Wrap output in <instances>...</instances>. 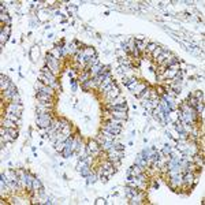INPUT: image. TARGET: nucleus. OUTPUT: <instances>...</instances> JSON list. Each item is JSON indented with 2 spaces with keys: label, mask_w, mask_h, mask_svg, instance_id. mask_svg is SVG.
<instances>
[{
  "label": "nucleus",
  "mask_w": 205,
  "mask_h": 205,
  "mask_svg": "<svg viewBox=\"0 0 205 205\" xmlns=\"http://www.w3.org/2000/svg\"><path fill=\"white\" fill-rule=\"evenodd\" d=\"M101 152V146L94 141V139H90L86 145V155L87 156H98Z\"/></svg>",
  "instance_id": "1"
},
{
  "label": "nucleus",
  "mask_w": 205,
  "mask_h": 205,
  "mask_svg": "<svg viewBox=\"0 0 205 205\" xmlns=\"http://www.w3.org/2000/svg\"><path fill=\"white\" fill-rule=\"evenodd\" d=\"M45 62H46V66H48V68L52 71V73H55V71L59 70V59H56L55 56H52L51 52H49V53H46Z\"/></svg>",
  "instance_id": "2"
},
{
  "label": "nucleus",
  "mask_w": 205,
  "mask_h": 205,
  "mask_svg": "<svg viewBox=\"0 0 205 205\" xmlns=\"http://www.w3.org/2000/svg\"><path fill=\"white\" fill-rule=\"evenodd\" d=\"M22 109H23L22 104L12 103V101H10V103H8V105H7V108H5V112H12V114H15V115H18V116H21Z\"/></svg>",
  "instance_id": "3"
},
{
  "label": "nucleus",
  "mask_w": 205,
  "mask_h": 205,
  "mask_svg": "<svg viewBox=\"0 0 205 205\" xmlns=\"http://www.w3.org/2000/svg\"><path fill=\"white\" fill-rule=\"evenodd\" d=\"M119 94H120L119 87H118V85L115 84V82H114V85H112L111 90H108V92L105 93L107 100H108V101H114L115 98H118V97H119Z\"/></svg>",
  "instance_id": "4"
},
{
  "label": "nucleus",
  "mask_w": 205,
  "mask_h": 205,
  "mask_svg": "<svg viewBox=\"0 0 205 205\" xmlns=\"http://www.w3.org/2000/svg\"><path fill=\"white\" fill-rule=\"evenodd\" d=\"M36 97H37V100L41 101V103H49V104H52V101H53V96L48 94V93H43V92H37V93H36Z\"/></svg>",
  "instance_id": "5"
},
{
  "label": "nucleus",
  "mask_w": 205,
  "mask_h": 205,
  "mask_svg": "<svg viewBox=\"0 0 205 205\" xmlns=\"http://www.w3.org/2000/svg\"><path fill=\"white\" fill-rule=\"evenodd\" d=\"M111 116L115 118V119H119V120H126V119H127V112H123V111H111Z\"/></svg>",
  "instance_id": "6"
},
{
  "label": "nucleus",
  "mask_w": 205,
  "mask_h": 205,
  "mask_svg": "<svg viewBox=\"0 0 205 205\" xmlns=\"http://www.w3.org/2000/svg\"><path fill=\"white\" fill-rule=\"evenodd\" d=\"M10 33H11V27L10 25H5L4 29H2V43H5L10 37Z\"/></svg>",
  "instance_id": "7"
},
{
  "label": "nucleus",
  "mask_w": 205,
  "mask_h": 205,
  "mask_svg": "<svg viewBox=\"0 0 205 205\" xmlns=\"http://www.w3.org/2000/svg\"><path fill=\"white\" fill-rule=\"evenodd\" d=\"M93 86H94V81H93V79L90 78V79H87V81H85L84 84L81 85V89L84 90V92H89V90L92 89Z\"/></svg>",
  "instance_id": "8"
},
{
  "label": "nucleus",
  "mask_w": 205,
  "mask_h": 205,
  "mask_svg": "<svg viewBox=\"0 0 205 205\" xmlns=\"http://www.w3.org/2000/svg\"><path fill=\"white\" fill-rule=\"evenodd\" d=\"M0 78H2V92H4V90H7L8 87H10V85H11V82H10V79L7 78V77H4L2 74V75H0Z\"/></svg>",
  "instance_id": "9"
},
{
  "label": "nucleus",
  "mask_w": 205,
  "mask_h": 205,
  "mask_svg": "<svg viewBox=\"0 0 205 205\" xmlns=\"http://www.w3.org/2000/svg\"><path fill=\"white\" fill-rule=\"evenodd\" d=\"M4 118H5V119L12 120V122H15V123H19V122H21V116H18V115L12 114V112H5Z\"/></svg>",
  "instance_id": "10"
},
{
  "label": "nucleus",
  "mask_w": 205,
  "mask_h": 205,
  "mask_svg": "<svg viewBox=\"0 0 205 205\" xmlns=\"http://www.w3.org/2000/svg\"><path fill=\"white\" fill-rule=\"evenodd\" d=\"M15 122H12V120L10 119H2V127H7V128H15Z\"/></svg>",
  "instance_id": "11"
},
{
  "label": "nucleus",
  "mask_w": 205,
  "mask_h": 205,
  "mask_svg": "<svg viewBox=\"0 0 205 205\" xmlns=\"http://www.w3.org/2000/svg\"><path fill=\"white\" fill-rule=\"evenodd\" d=\"M41 187H43V183L40 182V179H37V178L34 176V179H33V190H34L36 193H37V191L40 190Z\"/></svg>",
  "instance_id": "12"
},
{
  "label": "nucleus",
  "mask_w": 205,
  "mask_h": 205,
  "mask_svg": "<svg viewBox=\"0 0 205 205\" xmlns=\"http://www.w3.org/2000/svg\"><path fill=\"white\" fill-rule=\"evenodd\" d=\"M86 179H87V183H94L96 180L98 179V178H97V174H96L94 171H92V172H90V174L86 176Z\"/></svg>",
  "instance_id": "13"
},
{
  "label": "nucleus",
  "mask_w": 205,
  "mask_h": 205,
  "mask_svg": "<svg viewBox=\"0 0 205 205\" xmlns=\"http://www.w3.org/2000/svg\"><path fill=\"white\" fill-rule=\"evenodd\" d=\"M73 149H71V146H66L64 149H63V152H62V156L63 157H66V159H68L71 155H73Z\"/></svg>",
  "instance_id": "14"
},
{
  "label": "nucleus",
  "mask_w": 205,
  "mask_h": 205,
  "mask_svg": "<svg viewBox=\"0 0 205 205\" xmlns=\"http://www.w3.org/2000/svg\"><path fill=\"white\" fill-rule=\"evenodd\" d=\"M79 172H81V175H82V176H85V178H86L87 175H89L90 172H92V168H90V166H89V164H87V166H85L84 168H82Z\"/></svg>",
  "instance_id": "15"
},
{
  "label": "nucleus",
  "mask_w": 205,
  "mask_h": 205,
  "mask_svg": "<svg viewBox=\"0 0 205 205\" xmlns=\"http://www.w3.org/2000/svg\"><path fill=\"white\" fill-rule=\"evenodd\" d=\"M112 150H115V152H123V150H125V145L115 144V142H114V149H112Z\"/></svg>",
  "instance_id": "16"
},
{
  "label": "nucleus",
  "mask_w": 205,
  "mask_h": 205,
  "mask_svg": "<svg viewBox=\"0 0 205 205\" xmlns=\"http://www.w3.org/2000/svg\"><path fill=\"white\" fill-rule=\"evenodd\" d=\"M161 155H164V156L171 155V148H169V145H164V149L161 150Z\"/></svg>",
  "instance_id": "17"
},
{
  "label": "nucleus",
  "mask_w": 205,
  "mask_h": 205,
  "mask_svg": "<svg viewBox=\"0 0 205 205\" xmlns=\"http://www.w3.org/2000/svg\"><path fill=\"white\" fill-rule=\"evenodd\" d=\"M156 48H157V45L155 43H150L149 45H146V51H149V52H153Z\"/></svg>",
  "instance_id": "18"
},
{
  "label": "nucleus",
  "mask_w": 205,
  "mask_h": 205,
  "mask_svg": "<svg viewBox=\"0 0 205 205\" xmlns=\"http://www.w3.org/2000/svg\"><path fill=\"white\" fill-rule=\"evenodd\" d=\"M36 56H38V49H37V46H33V48H32V57H33V60H34Z\"/></svg>",
  "instance_id": "19"
},
{
  "label": "nucleus",
  "mask_w": 205,
  "mask_h": 205,
  "mask_svg": "<svg viewBox=\"0 0 205 205\" xmlns=\"http://www.w3.org/2000/svg\"><path fill=\"white\" fill-rule=\"evenodd\" d=\"M96 205H100V204H105V200L104 198H97L96 200V202H94Z\"/></svg>",
  "instance_id": "20"
},
{
  "label": "nucleus",
  "mask_w": 205,
  "mask_h": 205,
  "mask_svg": "<svg viewBox=\"0 0 205 205\" xmlns=\"http://www.w3.org/2000/svg\"><path fill=\"white\" fill-rule=\"evenodd\" d=\"M68 11H70V12H73V14H75L77 12V7H74V5H68Z\"/></svg>",
  "instance_id": "21"
}]
</instances>
